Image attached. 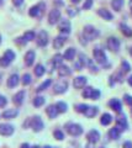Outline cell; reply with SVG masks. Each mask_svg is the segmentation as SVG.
<instances>
[{"label":"cell","mask_w":132,"mask_h":148,"mask_svg":"<svg viewBox=\"0 0 132 148\" xmlns=\"http://www.w3.org/2000/svg\"><path fill=\"white\" fill-rule=\"evenodd\" d=\"M99 36V31L95 29V27L90 26V25H86L83 30V37L86 41H93L95 40L96 37Z\"/></svg>","instance_id":"obj_1"},{"label":"cell","mask_w":132,"mask_h":148,"mask_svg":"<svg viewBox=\"0 0 132 148\" xmlns=\"http://www.w3.org/2000/svg\"><path fill=\"white\" fill-rule=\"evenodd\" d=\"M93 54H94V59H95V62H96V63L101 64V66H107V64H106V62H107L106 54H105V52H104L101 48L95 47L94 51H93Z\"/></svg>","instance_id":"obj_2"},{"label":"cell","mask_w":132,"mask_h":148,"mask_svg":"<svg viewBox=\"0 0 132 148\" xmlns=\"http://www.w3.org/2000/svg\"><path fill=\"white\" fill-rule=\"evenodd\" d=\"M66 131L69 133L70 136L78 137V136H80L81 133H83V127H81L80 125H78V123H72V122H69V123L66 125Z\"/></svg>","instance_id":"obj_3"},{"label":"cell","mask_w":132,"mask_h":148,"mask_svg":"<svg viewBox=\"0 0 132 148\" xmlns=\"http://www.w3.org/2000/svg\"><path fill=\"white\" fill-rule=\"evenodd\" d=\"M27 125H30V127L32 128L35 132H40V131H42L43 127H44L43 121L41 120V117H40V116H34L32 119H30L29 123H25V126H27Z\"/></svg>","instance_id":"obj_4"},{"label":"cell","mask_w":132,"mask_h":148,"mask_svg":"<svg viewBox=\"0 0 132 148\" xmlns=\"http://www.w3.org/2000/svg\"><path fill=\"white\" fill-rule=\"evenodd\" d=\"M36 42L40 47H46L48 45V34L46 31H40L38 35H37V38H36Z\"/></svg>","instance_id":"obj_5"},{"label":"cell","mask_w":132,"mask_h":148,"mask_svg":"<svg viewBox=\"0 0 132 148\" xmlns=\"http://www.w3.org/2000/svg\"><path fill=\"white\" fill-rule=\"evenodd\" d=\"M14 131H15V128H14L12 125L10 123H1L0 125V135L1 136H11Z\"/></svg>","instance_id":"obj_6"},{"label":"cell","mask_w":132,"mask_h":148,"mask_svg":"<svg viewBox=\"0 0 132 148\" xmlns=\"http://www.w3.org/2000/svg\"><path fill=\"white\" fill-rule=\"evenodd\" d=\"M107 48L111 52H117L120 48V40H117L116 37H109L107 38Z\"/></svg>","instance_id":"obj_7"},{"label":"cell","mask_w":132,"mask_h":148,"mask_svg":"<svg viewBox=\"0 0 132 148\" xmlns=\"http://www.w3.org/2000/svg\"><path fill=\"white\" fill-rule=\"evenodd\" d=\"M43 9H44V4L40 3V4H37V5H35V6L31 8L29 14H30L31 17H37V16L41 15V14H43Z\"/></svg>","instance_id":"obj_8"},{"label":"cell","mask_w":132,"mask_h":148,"mask_svg":"<svg viewBox=\"0 0 132 148\" xmlns=\"http://www.w3.org/2000/svg\"><path fill=\"white\" fill-rule=\"evenodd\" d=\"M60 20H61V11L58 10V9H53V10H51V12H49V15H48V22L49 24L54 25V24H57Z\"/></svg>","instance_id":"obj_9"},{"label":"cell","mask_w":132,"mask_h":148,"mask_svg":"<svg viewBox=\"0 0 132 148\" xmlns=\"http://www.w3.org/2000/svg\"><path fill=\"white\" fill-rule=\"evenodd\" d=\"M67 89H68V83L66 80H61L54 85L53 91H54V94H63V92L67 91Z\"/></svg>","instance_id":"obj_10"},{"label":"cell","mask_w":132,"mask_h":148,"mask_svg":"<svg viewBox=\"0 0 132 148\" xmlns=\"http://www.w3.org/2000/svg\"><path fill=\"white\" fill-rule=\"evenodd\" d=\"M58 29H60V31L62 32V34L68 35L70 32V22H69V20L62 18L61 22H60V25H58Z\"/></svg>","instance_id":"obj_11"},{"label":"cell","mask_w":132,"mask_h":148,"mask_svg":"<svg viewBox=\"0 0 132 148\" xmlns=\"http://www.w3.org/2000/svg\"><path fill=\"white\" fill-rule=\"evenodd\" d=\"M116 127L119 128L121 132H122V131H125V130H127V127H129L127 120H126V117L124 116V115L116 119Z\"/></svg>","instance_id":"obj_12"},{"label":"cell","mask_w":132,"mask_h":148,"mask_svg":"<svg viewBox=\"0 0 132 148\" xmlns=\"http://www.w3.org/2000/svg\"><path fill=\"white\" fill-rule=\"evenodd\" d=\"M86 138H88V141L90 143H96L100 140V133L96 131V130H90V131L88 132V136H86Z\"/></svg>","instance_id":"obj_13"},{"label":"cell","mask_w":132,"mask_h":148,"mask_svg":"<svg viewBox=\"0 0 132 148\" xmlns=\"http://www.w3.org/2000/svg\"><path fill=\"white\" fill-rule=\"evenodd\" d=\"M109 106H110L114 111H116V112H121L122 111V104L119 99H111L109 101Z\"/></svg>","instance_id":"obj_14"},{"label":"cell","mask_w":132,"mask_h":148,"mask_svg":"<svg viewBox=\"0 0 132 148\" xmlns=\"http://www.w3.org/2000/svg\"><path fill=\"white\" fill-rule=\"evenodd\" d=\"M24 99H25V91L21 90V91L16 92V94L14 95L12 101H14V104H15L16 106H20V105H22V103H24Z\"/></svg>","instance_id":"obj_15"},{"label":"cell","mask_w":132,"mask_h":148,"mask_svg":"<svg viewBox=\"0 0 132 148\" xmlns=\"http://www.w3.org/2000/svg\"><path fill=\"white\" fill-rule=\"evenodd\" d=\"M86 85V78L85 77H77L74 82H73V86L75 88V89H81V88H84Z\"/></svg>","instance_id":"obj_16"},{"label":"cell","mask_w":132,"mask_h":148,"mask_svg":"<svg viewBox=\"0 0 132 148\" xmlns=\"http://www.w3.org/2000/svg\"><path fill=\"white\" fill-rule=\"evenodd\" d=\"M66 40H67L66 36H57L56 38H54V41H53V47L56 49L62 48L63 46H64V43H66Z\"/></svg>","instance_id":"obj_17"},{"label":"cell","mask_w":132,"mask_h":148,"mask_svg":"<svg viewBox=\"0 0 132 148\" xmlns=\"http://www.w3.org/2000/svg\"><path fill=\"white\" fill-rule=\"evenodd\" d=\"M35 58H36V54L34 51H29V52L25 54V64L27 67H31L35 62Z\"/></svg>","instance_id":"obj_18"},{"label":"cell","mask_w":132,"mask_h":148,"mask_svg":"<svg viewBox=\"0 0 132 148\" xmlns=\"http://www.w3.org/2000/svg\"><path fill=\"white\" fill-rule=\"evenodd\" d=\"M19 83H20L19 75H17V74H11L8 79V86L9 88H15V86H17Z\"/></svg>","instance_id":"obj_19"},{"label":"cell","mask_w":132,"mask_h":148,"mask_svg":"<svg viewBox=\"0 0 132 148\" xmlns=\"http://www.w3.org/2000/svg\"><path fill=\"white\" fill-rule=\"evenodd\" d=\"M17 115H19V111L15 110V109H9L6 111H4V112L1 114V116L4 119H6V120H11L14 117H16Z\"/></svg>","instance_id":"obj_20"},{"label":"cell","mask_w":132,"mask_h":148,"mask_svg":"<svg viewBox=\"0 0 132 148\" xmlns=\"http://www.w3.org/2000/svg\"><path fill=\"white\" fill-rule=\"evenodd\" d=\"M75 54H77L75 48L70 47V48H68V49L66 51L64 54H63V59H66V61H73V59H74V57H75Z\"/></svg>","instance_id":"obj_21"},{"label":"cell","mask_w":132,"mask_h":148,"mask_svg":"<svg viewBox=\"0 0 132 148\" xmlns=\"http://www.w3.org/2000/svg\"><path fill=\"white\" fill-rule=\"evenodd\" d=\"M46 114L48 115L49 119H56L57 115L60 112H58L56 105H49V106H47V109H46Z\"/></svg>","instance_id":"obj_22"},{"label":"cell","mask_w":132,"mask_h":148,"mask_svg":"<svg viewBox=\"0 0 132 148\" xmlns=\"http://www.w3.org/2000/svg\"><path fill=\"white\" fill-rule=\"evenodd\" d=\"M98 15L101 16L104 20H107V21H110V20H112V18H114L112 14L109 10H106V9H99V10H98Z\"/></svg>","instance_id":"obj_23"},{"label":"cell","mask_w":132,"mask_h":148,"mask_svg":"<svg viewBox=\"0 0 132 148\" xmlns=\"http://www.w3.org/2000/svg\"><path fill=\"white\" fill-rule=\"evenodd\" d=\"M70 73H72L70 68L64 66V64H61V66L58 67V75L60 77H67V75H69Z\"/></svg>","instance_id":"obj_24"},{"label":"cell","mask_w":132,"mask_h":148,"mask_svg":"<svg viewBox=\"0 0 132 148\" xmlns=\"http://www.w3.org/2000/svg\"><path fill=\"white\" fill-rule=\"evenodd\" d=\"M98 108L96 106H88V109H86V111L84 112V115L86 117H89V119H92L94 116H96V114H98Z\"/></svg>","instance_id":"obj_25"},{"label":"cell","mask_w":132,"mask_h":148,"mask_svg":"<svg viewBox=\"0 0 132 148\" xmlns=\"http://www.w3.org/2000/svg\"><path fill=\"white\" fill-rule=\"evenodd\" d=\"M63 62V56L60 54V53H57L56 56H53V58H52V66L54 68H58L62 64Z\"/></svg>","instance_id":"obj_26"},{"label":"cell","mask_w":132,"mask_h":148,"mask_svg":"<svg viewBox=\"0 0 132 148\" xmlns=\"http://www.w3.org/2000/svg\"><path fill=\"white\" fill-rule=\"evenodd\" d=\"M120 135H121V131L117 127H112V128H110V131H109V137H110L111 140L120 138Z\"/></svg>","instance_id":"obj_27"},{"label":"cell","mask_w":132,"mask_h":148,"mask_svg":"<svg viewBox=\"0 0 132 148\" xmlns=\"http://www.w3.org/2000/svg\"><path fill=\"white\" fill-rule=\"evenodd\" d=\"M112 121V116L110 114H104L101 115V119H100V123L103 125V126H107V125H110Z\"/></svg>","instance_id":"obj_28"},{"label":"cell","mask_w":132,"mask_h":148,"mask_svg":"<svg viewBox=\"0 0 132 148\" xmlns=\"http://www.w3.org/2000/svg\"><path fill=\"white\" fill-rule=\"evenodd\" d=\"M111 6L115 11H120L122 9V6H124V0H112Z\"/></svg>","instance_id":"obj_29"},{"label":"cell","mask_w":132,"mask_h":148,"mask_svg":"<svg viewBox=\"0 0 132 148\" xmlns=\"http://www.w3.org/2000/svg\"><path fill=\"white\" fill-rule=\"evenodd\" d=\"M56 108H57L60 114H64V112H67L68 106H67V104L64 103V101H58V103L56 104Z\"/></svg>","instance_id":"obj_30"},{"label":"cell","mask_w":132,"mask_h":148,"mask_svg":"<svg viewBox=\"0 0 132 148\" xmlns=\"http://www.w3.org/2000/svg\"><path fill=\"white\" fill-rule=\"evenodd\" d=\"M120 30H121V32H122V34H124L126 37H131V36H132V30H131L126 24H121V25H120Z\"/></svg>","instance_id":"obj_31"},{"label":"cell","mask_w":132,"mask_h":148,"mask_svg":"<svg viewBox=\"0 0 132 148\" xmlns=\"http://www.w3.org/2000/svg\"><path fill=\"white\" fill-rule=\"evenodd\" d=\"M44 73H46V69H44V67L42 66V64H37V66L35 67V74H36V77H42Z\"/></svg>","instance_id":"obj_32"},{"label":"cell","mask_w":132,"mask_h":148,"mask_svg":"<svg viewBox=\"0 0 132 148\" xmlns=\"http://www.w3.org/2000/svg\"><path fill=\"white\" fill-rule=\"evenodd\" d=\"M25 38V41L26 42H30V41H32V40H35V37H36V34L34 31H26L25 34H24V36H22Z\"/></svg>","instance_id":"obj_33"},{"label":"cell","mask_w":132,"mask_h":148,"mask_svg":"<svg viewBox=\"0 0 132 148\" xmlns=\"http://www.w3.org/2000/svg\"><path fill=\"white\" fill-rule=\"evenodd\" d=\"M44 98L43 96H36V98L34 99V106L35 108H41L43 104H44Z\"/></svg>","instance_id":"obj_34"},{"label":"cell","mask_w":132,"mask_h":148,"mask_svg":"<svg viewBox=\"0 0 132 148\" xmlns=\"http://www.w3.org/2000/svg\"><path fill=\"white\" fill-rule=\"evenodd\" d=\"M4 57H5L8 61L12 62L14 59H15L16 54H15V52H14V51H11V49H6V51H5V53H4Z\"/></svg>","instance_id":"obj_35"},{"label":"cell","mask_w":132,"mask_h":148,"mask_svg":"<svg viewBox=\"0 0 132 148\" xmlns=\"http://www.w3.org/2000/svg\"><path fill=\"white\" fill-rule=\"evenodd\" d=\"M51 84H52V80H51V79H47V80H44V82L42 83V84H41V85L37 88V92H41V91L46 90L47 88H48L49 85H51Z\"/></svg>","instance_id":"obj_36"},{"label":"cell","mask_w":132,"mask_h":148,"mask_svg":"<svg viewBox=\"0 0 132 148\" xmlns=\"http://www.w3.org/2000/svg\"><path fill=\"white\" fill-rule=\"evenodd\" d=\"M53 136H54V138H56V140H58V141H63V140H64V133H63L61 130H54Z\"/></svg>","instance_id":"obj_37"},{"label":"cell","mask_w":132,"mask_h":148,"mask_svg":"<svg viewBox=\"0 0 132 148\" xmlns=\"http://www.w3.org/2000/svg\"><path fill=\"white\" fill-rule=\"evenodd\" d=\"M21 82H22V85H30L31 82H32V79H31V75H30V74H27V73L24 74V75H22Z\"/></svg>","instance_id":"obj_38"},{"label":"cell","mask_w":132,"mask_h":148,"mask_svg":"<svg viewBox=\"0 0 132 148\" xmlns=\"http://www.w3.org/2000/svg\"><path fill=\"white\" fill-rule=\"evenodd\" d=\"M130 71H131V66L129 64V62L122 61L121 62V72L122 73H129Z\"/></svg>","instance_id":"obj_39"},{"label":"cell","mask_w":132,"mask_h":148,"mask_svg":"<svg viewBox=\"0 0 132 148\" xmlns=\"http://www.w3.org/2000/svg\"><path fill=\"white\" fill-rule=\"evenodd\" d=\"M86 109H88V105H85V104H78V105H75V110H77V112H81V114H84Z\"/></svg>","instance_id":"obj_40"},{"label":"cell","mask_w":132,"mask_h":148,"mask_svg":"<svg viewBox=\"0 0 132 148\" xmlns=\"http://www.w3.org/2000/svg\"><path fill=\"white\" fill-rule=\"evenodd\" d=\"M10 63H11V62L8 61V59L4 57V56H3V57H0V67H4V68H5V67H8Z\"/></svg>","instance_id":"obj_41"},{"label":"cell","mask_w":132,"mask_h":148,"mask_svg":"<svg viewBox=\"0 0 132 148\" xmlns=\"http://www.w3.org/2000/svg\"><path fill=\"white\" fill-rule=\"evenodd\" d=\"M124 99H125V103H126L127 105L131 106V111H132V96L129 95V94H126V95L124 96Z\"/></svg>","instance_id":"obj_42"},{"label":"cell","mask_w":132,"mask_h":148,"mask_svg":"<svg viewBox=\"0 0 132 148\" xmlns=\"http://www.w3.org/2000/svg\"><path fill=\"white\" fill-rule=\"evenodd\" d=\"M86 66H88L90 68V71H93V72H98V68L94 66V63L92 59H88V63H86Z\"/></svg>","instance_id":"obj_43"},{"label":"cell","mask_w":132,"mask_h":148,"mask_svg":"<svg viewBox=\"0 0 132 148\" xmlns=\"http://www.w3.org/2000/svg\"><path fill=\"white\" fill-rule=\"evenodd\" d=\"M8 104V100L5 96H3V95H0V108H4V106H6Z\"/></svg>","instance_id":"obj_44"},{"label":"cell","mask_w":132,"mask_h":148,"mask_svg":"<svg viewBox=\"0 0 132 148\" xmlns=\"http://www.w3.org/2000/svg\"><path fill=\"white\" fill-rule=\"evenodd\" d=\"M67 12H68V15H69V16H75L77 14H78V10H77V9H72V8H69Z\"/></svg>","instance_id":"obj_45"},{"label":"cell","mask_w":132,"mask_h":148,"mask_svg":"<svg viewBox=\"0 0 132 148\" xmlns=\"http://www.w3.org/2000/svg\"><path fill=\"white\" fill-rule=\"evenodd\" d=\"M93 6V0H86V1L84 3V5H83V9H89V8H92Z\"/></svg>","instance_id":"obj_46"},{"label":"cell","mask_w":132,"mask_h":148,"mask_svg":"<svg viewBox=\"0 0 132 148\" xmlns=\"http://www.w3.org/2000/svg\"><path fill=\"white\" fill-rule=\"evenodd\" d=\"M15 42H16V43H19V45H26V43H27L26 41H25L24 37H19V38H16V40H15Z\"/></svg>","instance_id":"obj_47"},{"label":"cell","mask_w":132,"mask_h":148,"mask_svg":"<svg viewBox=\"0 0 132 148\" xmlns=\"http://www.w3.org/2000/svg\"><path fill=\"white\" fill-rule=\"evenodd\" d=\"M12 3H14V5L15 6H20V5H22L24 0H12Z\"/></svg>","instance_id":"obj_48"},{"label":"cell","mask_w":132,"mask_h":148,"mask_svg":"<svg viewBox=\"0 0 132 148\" xmlns=\"http://www.w3.org/2000/svg\"><path fill=\"white\" fill-rule=\"evenodd\" d=\"M124 148H132V142L131 141H126L124 143Z\"/></svg>","instance_id":"obj_49"},{"label":"cell","mask_w":132,"mask_h":148,"mask_svg":"<svg viewBox=\"0 0 132 148\" xmlns=\"http://www.w3.org/2000/svg\"><path fill=\"white\" fill-rule=\"evenodd\" d=\"M20 148H31V146L29 145V143H22Z\"/></svg>","instance_id":"obj_50"},{"label":"cell","mask_w":132,"mask_h":148,"mask_svg":"<svg viewBox=\"0 0 132 148\" xmlns=\"http://www.w3.org/2000/svg\"><path fill=\"white\" fill-rule=\"evenodd\" d=\"M127 82H129V84L132 86V75H130V77H129V79H127Z\"/></svg>","instance_id":"obj_51"},{"label":"cell","mask_w":132,"mask_h":148,"mask_svg":"<svg viewBox=\"0 0 132 148\" xmlns=\"http://www.w3.org/2000/svg\"><path fill=\"white\" fill-rule=\"evenodd\" d=\"M70 1H72L73 4H78V3H80V0H70Z\"/></svg>","instance_id":"obj_52"},{"label":"cell","mask_w":132,"mask_h":148,"mask_svg":"<svg viewBox=\"0 0 132 148\" xmlns=\"http://www.w3.org/2000/svg\"><path fill=\"white\" fill-rule=\"evenodd\" d=\"M31 148H41V147H40V146H32Z\"/></svg>","instance_id":"obj_53"},{"label":"cell","mask_w":132,"mask_h":148,"mask_svg":"<svg viewBox=\"0 0 132 148\" xmlns=\"http://www.w3.org/2000/svg\"><path fill=\"white\" fill-rule=\"evenodd\" d=\"M42 148H52L51 146H44V147H42Z\"/></svg>","instance_id":"obj_54"},{"label":"cell","mask_w":132,"mask_h":148,"mask_svg":"<svg viewBox=\"0 0 132 148\" xmlns=\"http://www.w3.org/2000/svg\"><path fill=\"white\" fill-rule=\"evenodd\" d=\"M130 54H131V56H132V47H131V48H130Z\"/></svg>","instance_id":"obj_55"},{"label":"cell","mask_w":132,"mask_h":148,"mask_svg":"<svg viewBox=\"0 0 132 148\" xmlns=\"http://www.w3.org/2000/svg\"><path fill=\"white\" fill-rule=\"evenodd\" d=\"M3 5V0H0V6H1Z\"/></svg>","instance_id":"obj_56"},{"label":"cell","mask_w":132,"mask_h":148,"mask_svg":"<svg viewBox=\"0 0 132 148\" xmlns=\"http://www.w3.org/2000/svg\"><path fill=\"white\" fill-rule=\"evenodd\" d=\"M0 45H1V35H0Z\"/></svg>","instance_id":"obj_57"},{"label":"cell","mask_w":132,"mask_h":148,"mask_svg":"<svg viewBox=\"0 0 132 148\" xmlns=\"http://www.w3.org/2000/svg\"><path fill=\"white\" fill-rule=\"evenodd\" d=\"M131 14H132V8H131Z\"/></svg>","instance_id":"obj_58"},{"label":"cell","mask_w":132,"mask_h":148,"mask_svg":"<svg viewBox=\"0 0 132 148\" xmlns=\"http://www.w3.org/2000/svg\"><path fill=\"white\" fill-rule=\"evenodd\" d=\"M99 148H104V147H99Z\"/></svg>","instance_id":"obj_59"},{"label":"cell","mask_w":132,"mask_h":148,"mask_svg":"<svg viewBox=\"0 0 132 148\" xmlns=\"http://www.w3.org/2000/svg\"><path fill=\"white\" fill-rule=\"evenodd\" d=\"M0 78H1V75H0Z\"/></svg>","instance_id":"obj_60"}]
</instances>
